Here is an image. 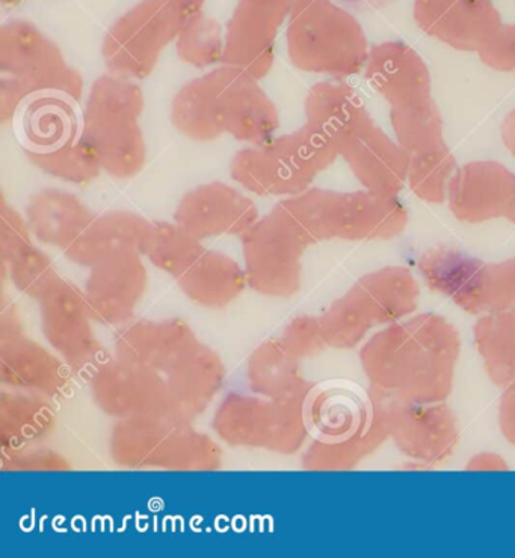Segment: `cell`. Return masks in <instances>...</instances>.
I'll use <instances>...</instances> for the list:
<instances>
[{"label":"cell","mask_w":515,"mask_h":558,"mask_svg":"<svg viewBox=\"0 0 515 558\" xmlns=\"http://www.w3.org/2000/svg\"><path fill=\"white\" fill-rule=\"evenodd\" d=\"M459 341L444 318L422 314L376 333L363 351L375 391L410 403H440L450 396Z\"/></svg>","instance_id":"6da1fadb"},{"label":"cell","mask_w":515,"mask_h":558,"mask_svg":"<svg viewBox=\"0 0 515 558\" xmlns=\"http://www.w3.org/2000/svg\"><path fill=\"white\" fill-rule=\"evenodd\" d=\"M170 118L177 132L196 143H212L227 133L261 145L280 128L277 108L259 78L224 64L183 85L172 98Z\"/></svg>","instance_id":"7a4b0ae2"},{"label":"cell","mask_w":515,"mask_h":558,"mask_svg":"<svg viewBox=\"0 0 515 558\" xmlns=\"http://www.w3.org/2000/svg\"><path fill=\"white\" fill-rule=\"evenodd\" d=\"M0 121H14L31 98L59 96L79 101L84 81L67 64L57 43L27 20L0 27Z\"/></svg>","instance_id":"3957f363"},{"label":"cell","mask_w":515,"mask_h":558,"mask_svg":"<svg viewBox=\"0 0 515 558\" xmlns=\"http://www.w3.org/2000/svg\"><path fill=\"white\" fill-rule=\"evenodd\" d=\"M143 89L131 78L104 74L96 78L82 113V137L100 163L116 179H132L147 162L141 117Z\"/></svg>","instance_id":"277c9868"},{"label":"cell","mask_w":515,"mask_h":558,"mask_svg":"<svg viewBox=\"0 0 515 558\" xmlns=\"http://www.w3.org/2000/svg\"><path fill=\"white\" fill-rule=\"evenodd\" d=\"M312 242L322 239L391 241L403 234L408 210L398 195L310 187L280 203Z\"/></svg>","instance_id":"5b68a950"},{"label":"cell","mask_w":515,"mask_h":558,"mask_svg":"<svg viewBox=\"0 0 515 558\" xmlns=\"http://www.w3.org/2000/svg\"><path fill=\"white\" fill-rule=\"evenodd\" d=\"M339 156V148L328 137L304 123L292 133L236 153L230 175L251 194L289 198L309 191Z\"/></svg>","instance_id":"8992f818"},{"label":"cell","mask_w":515,"mask_h":558,"mask_svg":"<svg viewBox=\"0 0 515 558\" xmlns=\"http://www.w3.org/2000/svg\"><path fill=\"white\" fill-rule=\"evenodd\" d=\"M76 101L59 96L31 98L15 116V133L26 159L46 174L88 184L101 167L82 137Z\"/></svg>","instance_id":"52a82bcc"},{"label":"cell","mask_w":515,"mask_h":558,"mask_svg":"<svg viewBox=\"0 0 515 558\" xmlns=\"http://www.w3.org/2000/svg\"><path fill=\"white\" fill-rule=\"evenodd\" d=\"M286 41L294 66L334 78L359 74L371 52L359 20L334 0H313L292 15Z\"/></svg>","instance_id":"ba28073f"},{"label":"cell","mask_w":515,"mask_h":558,"mask_svg":"<svg viewBox=\"0 0 515 558\" xmlns=\"http://www.w3.org/2000/svg\"><path fill=\"white\" fill-rule=\"evenodd\" d=\"M302 424L314 441L325 447L381 442L391 435V416L380 396L375 399L361 385L348 379H328L314 385L304 397Z\"/></svg>","instance_id":"9c48e42d"},{"label":"cell","mask_w":515,"mask_h":558,"mask_svg":"<svg viewBox=\"0 0 515 558\" xmlns=\"http://www.w3.org/2000/svg\"><path fill=\"white\" fill-rule=\"evenodd\" d=\"M184 23L168 0H140L105 35L101 54L109 73L131 81L147 78Z\"/></svg>","instance_id":"30bf717a"},{"label":"cell","mask_w":515,"mask_h":558,"mask_svg":"<svg viewBox=\"0 0 515 558\" xmlns=\"http://www.w3.org/2000/svg\"><path fill=\"white\" fill-rule=\"evenodd\" d=\"M391 416V436L403 453L416 461H446L458 442V428L450 408L440 403H410L375 391Z\"/></svg>","instance_id":"8fae6325"},{"label":"cell","mask_w":515,"mask_h":558,"mask_svg":"<svg viewBox=\"0 0 515 558\" xmlns=\"http://www.w3.org/2000/svg\"><path fill=\"white\" fill-rule=\"evenodd\" d=\"M419 284L405 267H384L361 278L340 302L342 312L357 322V336L376 325L395 324L418 308Z\"/></svg>","instance_id":"7c38bea8"},{"label":"cell","mask_w":515,"mask_h":558,"mask_svg":"<svg viewBox=\"0 0 515 558\" xmlns=\"http://www.w3.org/2000/svg\"><path fill=\"white\" fill-rule=\"evenodd\" d=\"M415 20L424 34L462 52H479L502 26L491 0H416Z\"/></svg>","instance_id":"4fadbf2b"},{"label":"cell","mask_w":515,"mask_h":558,"mask_svg":"<svg viewBox=\"0 0 515 558\" xmlns=\"http://www.w3.org/2000/svg\"><path fill=\"white\" fill-rule=\"evenodd\" d=\"M285 15L259 0H239L227 23L224 65L235 66L259 78L274 65L275 43Z\"/></svg>","instance_id":"5bb4252c"},{"label":"cell","mask_w":515,"mask_h":558,"mask_svg":"<svg viewBox=\"0 0 515 558\" xmlns=\"http://www.w3.org/2000/svg\"><path fill=\"white\" fill-rule=\"evenodd\" d=\"M514 189L515 175L505 165L479 160L457 169L447 202L459 221L482 223L505 216Z\"/></svg>","instance_id":"9a60e30c"},{"label":"cell","mask_w":515,"mask_h":558,"mask_svg":"<svg viewBox=\"0 0 515 558\" xmlns=\"http://www.w3.org/2000/svg\"><path fill=\"white\" fill-rule=\"evenodd\" d=\"M428 287L471 314L491 312V265L454 247H434L420 257Z\"/></svg>","instance_id":"2e32d148"},{"label":"cell","mask_w":515,"mask_h":558,"mask_svg":"<svg viewBox=\"0 0 515 558\" xmlns=\"http://www.w3.org/2000/svg\"><path fill=\"white\" fill-rule=\"evenodd\" d=\"M340 156L368 191L398 195L407 183L410 153L375 123L357 133Z\"/></svg>","instance_id":"e0dca14e"},{"label":"cell","mask_w":515,"mask_h":558,"mask_svg":"<svg viewBox=\"0 0 515 558\" xmlns=\"http://www.w3.org/2000/svg\"><path fill=\"white\" fill-rule=\"evenodd\" d=\"M364 70L366 81L391 108L431 98L430 69L407 43L373 46Z\"/></svg>","instance_id":"ac0fdd59"},{"label":"cell","mask_w":515,"mask_h":558,"mask_svg":"<svg viewBox=\"0 0 515 558\" xmlns=\"http://www.w3.org/2000/svg\"><path fill=\"white\" fill-rule=\"evenodd\" d=\"M258 208L249 196L221 182L202 184L184 194L176 219L190 234L250 230Z\"/></svg>","instance_id":"d6986e66"},{"label":"cell","mask_w":515,"mask_h":558,"mask_svg":"<svg viewBox=\"0 0 515 558\" xmlns=\"http://www.w3.org/2000/svg\"><path fill=\"white\" fill-rule=\"evenodd\" d=\"M304 113L306 123L328 137L339 151L373 124L364 97L344 78L313 85L306 97Z\"/></svg>","instance_id":"ffe728a7"},{"label":"cell","mask_w":515,"mask_h":558,"mask_svg":"<svg viewBox=\"0 0 515 558\" xmlns=\"http://www.w3.org/2000/svg\"><path fill=\"white\" fill-rule=\"evenodd\" d=\"M475 343L494 384H515V306L483 314L475 326Z\"/></svg>","instance_id":"44dd1931"},{"label":"cell","mask_w":515,"mask_h":558,"mask_svg":"<svg viewBox=\"0 0 515 558\" xmlns=\"http://www.w3.org/2000/svg\"><path fill=\"white\" fill-rule=\"evenodd\" d=\"M27 216L35 230L49 242L70 239L69 235L88 228L94 219L76 195L53 187L43 189L31 196Z\"/></svg>","instance_id":"7402d4cb"},{"label":"cell","mask_w":515,"mask_h":558,"mask_svg":"<svg viewBox=\"0 0 515 558\" xmlns=\"http://www.w3.org/2000/svg\"><path fill=\"white\" fill-rule=\"evenodd\" d=\"M391 121L396 141L410 155L444 144L442 113L432 97L391 108Z\"/></svg>","instance_id":"603a6c76"},{"label":"cell","mask_w":515,"mask_h":558,"mask_svg":"<svg viewBox=\"0 0 515 558\" xmlns=\"http://www.w3.org/2000/svg\"><path fill=\"white\" fill-rule=\"evenodd\" d=\"M457 169V160L447 145H438L411 155L407 183L422 202L440 204L446 202Z\"/></svg>","instance_id":"cb8c5ba5"},{"label":"cell","mask_w":515,"mask_h":558,"mask_svg":"<svg viewBox=\"0 0 515 558\" xmlns=\"http://www.w3.org/2000/svg\"><path fill=\"white\" fill-rule=\"evenodd\" d=\"M177 54L195 69L223 64L226 35L211 15L200 13L184 23L176 39Z\"/></svg>","instance_id":"d4e9b609"},{"label":"cell","mask_w":515,"mask_h":558,"mask_svg":"<svg viewBox=\"0 0 515 558\" xmlns=\"http://www.w3.org/2000/svg\"><path fill=\"white\" fill-rule=\"evenodd\" d=\"M478 53L490 69L515 73V25H502Z\"/></svg>","instance_id":"484cf974"},{"label":"cell","mask_w":515,"mask_h":558,"mask_svg":"<svg viewBox=\"0 0 515 558\" xmlns=\"http://www.w3.org/2000/svg\"><path fill=\"white\" fill-rule=\"evenodd\" d=\"M491 312L515 306V258L491 265Z\"/></svg>","instance_id":"4316f807"},{"label":"cell","mask_w":515,"mask_h":558,"mask_svg":"<svg viewBox=\"0 0 515 558\" xmlns=\"http://www.w3.org/2000/svg\"><path fill=\"white\" fill-rule=\"evenodd\" d=\"M501 428L505 438L515 446V384L505 388L501 403Z\"/></svg>","instance_id":"83f0119b"},{"label":"cell","mask_w":515,"mask_h":558,"mask_svg":"<svg viewBox=\"0 0 515 558\" xmlns=\"http://www.w3.org/2000/svg\"><path fill=\"white\" fill-rule=\"evenodd\" d=\"M334 2L348 10L349 13L366 14L391 5L393 0H334Z\"/></svg>","instance_id":"f1b7e54d"},{"label":"cell","mask_w":515,"mask_h":558,"mask_svg":"<svg viewBox=\"0 0 515 558\" xmlns=\"http://www.w3.org/2000/svg\"><path fill=\"white\" fill-rule=\"evenodd\" d=\"M168 2H170L188 22V20L194 17V15L203 13V7L206 0H168Z\"/></svg>","instance_id":"f546056e"},{"label":"cell","mask_w":515,"mask_h":558,"mask_svg":"<svg viewBox=\"0 0 515 558\" xmlns=\"http://www.w3.org/2000/svg\"><path fill=\"white\" fill-rule=\"evenodd\" d=\"M501 135L503 144L510 149L511 155L515 157V109L506 116L502 123Z\"/></svg>","instance_id":"4dcf8cb0"},{"label":"cell","mask_w":515,"mask_h":558,"mask_svg":"<svg viewBox=\"0 0 515 558\" xmlns=\"http://www.w3.org/2000/svg\"><path fill=\"white\" fill-rule=\"evenodd\" d=\"M505 218L508 219V221L515 223V189L513 196H511L508 208H506Z\"/></svg>","instance_id":"1f68e13d"},{"label":"cell","mask_w":515,"mask_h":558,"mask_svg":"<svg viewBox=\"0 0 515 558\" xmlns=\"http://www.w3.org/2000/svg\"><path fill=\"white\" fill-rule=\"evenodd\" d=\"M22 2V0H2L3 5L5 7H14L17 3Z\"/></svg>","instance_id":"d6a6232c"}]
</instances>
